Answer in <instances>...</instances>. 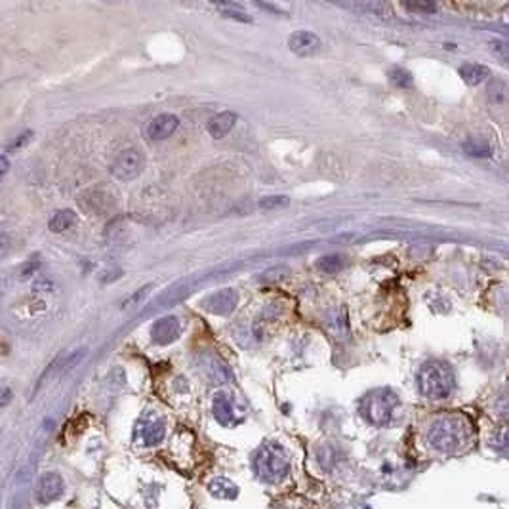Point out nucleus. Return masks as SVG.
<instances>
[{
    "label": "nucleus",
    "mask_w": 509,
    "mask_h": 509,
    "mask_svg": "<svg viewBox=\"0 0 509 509\" xmlns=\"http://www.w3.org/2000/svg\"><path fill=\"white\" fill-rule=\"evenodd\" d=\"M29 138H31V134H29V132H27V134H23V136H19V140L15 141L14 145H12V149H19V147H22V145H23V143H25V141L29 140Z\"/></svg>",
    "instance_id": "nucleus-22"
},
{
    "label": "nucleus",
    "mask_w": 509,
    "mask_h": 509,
    "mask_svg": "<svg viewBox=\"0 0 509 509\" xmlns=\"http://www.w3.org/2000/svg\"><path fill=\"white\" fill-rule=\"evenodd\" d=\"M418 385L428 398H446L456 387V378L446 362L433 361L421 366L418 372Z\"/></svg>",
    "instance_id": "nucleus-2"
},
{
    "label": "nucleus",
    "mask_w": 509,
    "mask_h": 509,
    "mask_svg": "<svg viewBox=\"0 0 509 509\" xmlns=\"http://www.w3.org/2000/svg\"><path fill=\"white\" fill-rule=\"evenodd\" d=\"M179 126V118L172 113H163L159 117L151 118L145 126V138L149 141H164L168 140L172 134L176 132Z\"/></svg>",
    "instance_id": "nucleus-5"
},
{
    "label": "nucleus",
    "mask_w": 509,
    "mask_h": 509,
    "mask_svg": "<svg viewBox=\"0 0 509 509\" xmlns=\"http://www.w3.org/2000/svg\"><path fill=\"white\" fill-rule=\"evenodd\" d=\"M179 330H181L179 321L170 315V317H163L156 321L153 328H151V336H153L156 344L166 346V344H172V341H176L179 338Z\"/></svg>",
    "instance_id": "nucleus-7"
},
{
    "label": "nucleus",
    "mask_w": 509,
    "mask_h": 509,
    "mask_svg": "<svg viewBox=\"0 0 509 509\" xmlns=\"http://www.w3.org/2000/svg\"><path fill=\"white\" fill-rule=\"evenodd\" d=\"M149 290H151V284H149V286H143L141 290H138V292H134V294L130 296L124 303H122V307L126 309V307H132V305H138V303H141L143 300H145V296L149 294Z\"/></svg>",
    "instance_id": "nucleus-19"
},
{
    "label": "nucleus",
    "mask_w": 509,
    "mask_h": 509,
    "mask_svg": "<svg viewBox=\"0 0 509 509\" xmlns=\"http://www.w3.org/2000/svg\"><path fill=\"white\" fill-rule=\"evenodd\" d=\"M395 403L397 401H395L391 393H380L378 397L370 398L369 412L372 416V420L378 421V423H384V421L389 420Z\"/></svg>",
    "instance_id": "nucleus-8"
},
{
    "label": "nucleus",
    "mask_w": 509,
    "mask_h": 509,
    "mask_svg": "<svg viewBox=\"0 0 509 509\" xmlns=\"http://www.w3.org/2000/svg\"><path fill=\"white\" fill-rule=\"evenodd\" d=\"M236 124V115L233 111H225L216 115L208 120V134L216 138V140H222L225 138Z\"/></svg>",
    "instance_id": "nucleus-9"
},
{
    "label": "nucleus",
    "mask_w": 509,
    "mask_h": 509,
    "mask_svg": "<svg viewBox=\"0 0 509 509\" xmlns=\"http://www.w3.org/2000/svg\"><path fill=\"white\" fill-rule=\"evenodd\" d=\"M464 151L469 156H477V159H488L492 155V147L479 138H469L467 141H464Z\"/></svg>",
    "instance_id": "nucleus-14"
},
{
    "label": "nucleus",
    "mask_w": 509,
    "mask_h": 509,
    "mask_svg": "<svg viewBox=\"0 0 509 509\" xmlns=\"http://www.w3.org/2000/svg\"><path fill=\"white\" fill-rule=\"evenodd\" d=\"M326 328L332 334V338L346 339L349 334V325H347L346 309H334L328 317H326Z\"/></svg>",
    "instance_id": "nucleus-10"
},
{
    "label": "nucleus",
    "mask_w": 509,
    "mask_h": 509,
    "mask_svg": "<svg viewBox=\"0 0 509 509\" xmlns=\"http://www.w3.org/2000/svg\"><path fill=\"white\" fill-rule=\"evenodd\" d=\"M214 8L223 15V17H231V19H236V22L243 23H250L252 15L244 10L243 6L239 4H233V2H222V4H214Z\"/></svg>",
    "instance_id": "nucleus-13"
},
{
    "label": "nucleus",
    "mask_w": 509,
    "mask_h": 509,
    "mask_svg": "<svg viewBox=\"0 0 509 509\" xmlns=\"http://www.w3.org/2000/svg\"><path fill=\"white\" fill-rule=\"evenodd\" d=\"M76 223V214H74L73 210H58V212H54L52 218H50V222H48V227L50 231L54 233H63L67 229H71Z\"/></svg>",
    "instance_id": "nucleus-12"
},
{
    "label": "nucleus",
    "mask_w": 509,
    "mask_h": 509,
    "mask_svg": "<svg viewBox=\"0 0 509 509\" xmlns=\"http://www.w3.org/2000/svg\"><path fill=\"white\" fill-rule=\"evenodd\" d=\"M8 172V159L6 155H2V176Z\"/></svg>",
    "instance_id": "nucleus-23"
},
{
    "label": "nucleus",
    "mask_w": 509,
    "mask_h": 509,
    "mask_svg": "<svg viewBox=\"0 0 509 509\" xmlns=\"http://www.w3.org/2000/svg\"><path fill=\"white\" fill-rule=\"evenodd\" d=\"M290 199L284 197V195H277V197H266L264 200H259V208H264V210H273V208H282L286 207Z\"/></svg>",
    "instance_id": "nucleus-17"
},
{
    "label": "nucleus",
    "mask_w": 509,
    "mask_h": 509,
    "mask_svg": "<svg viewBox=\"0 0 509 509\" xmlns=\"http://www.w3.org/2000/svg\"><path fill=\"white\" fill-rule=\"evenodd\" d=\"M473 437V428L469 420L460 414L443 416L431 426L428 439L431 446L444 454H456L462 452L469 444Z\"/></svg>",
    "instance_id": "nucleus-1"
},
{
    "label": "nucleus",
    "mask_w": 509,
    "mask_h": 509,
    "mask_svg": "<svg viewBox=\"0 0 509 509\" xmlns=\"http://www.w3.org/2000/svg\"><path fill=\"white\" fill-rule=\"evenodd\" d=\"M405 8L410 12H435V4H429V2H410V4H405Z\"/></svg>",
    "instance_id": "nucleus-20"
},
{
    "label": "nucleus",
    "mask_w": 509,
    "mask_h": 509,
    "mask_svg": "<svg viewBox=\"0 0 509 509\" xmlns=\"http://www.w3.org/2000/svg\"><path fill=\"white\" fill-rule=\"evenodd\" d=\"M496 410H498V414H502V416L509 418V395H503V397L498 398Z\"/></svg>",
    "instance_id": "nucleus-21"
},
{
    "label": "nucleus",
    "mask_w": 509,
    "mask_h": 509,
    "mask_svg": "<svg viewBox=\"0 0 509 509\" xmlns=\"http://www.w3.org/2000/svg\"><path fill=\"white\" fill-rule=\"evenodd\" d=\"M341 267H344V258H341V256H336V254H332V256H325V258L318 261V269L328 275L338 273Z\"/></svg>",
    "instance_id": "nucleus-16"
},
{
    "label": "nucleus",
    "mask_w": 509,
    "mask_h": 509,
    "mask_svg": "<svg viewBox=\"0 0 509 509\" xmlns=\"http://www.w3.org/2000/svg\"><path fill=\"white\" fill-rule=\"evenodd\" d=\"M145 166V159L140 149L130 147L124 149L120 155L113 161L111 174L117 177L118 181H132L134 177H138L143 172Z\"/></svg>",
    "instance_id": "nucleus-3"
},
{
    "label": "nucleus",
    "mask_w": 509,
    "mask_h": 509,
    "mask_svg": "<svg viewBox=\"0 0 509 509\" xmlns=\"http://www.w3.org/2000/svg\"><path fill=\"white\" fill-rule=\"evenodd\" d=\"M239 303V294L233 288H222L202 300V307L214 315H229Z\"/></svg>",
    "instance_id": "nucleus-4"
},
{
    "label": "nucleus",
    "mask_w": 509,
    "mask_h": 509,
    "mask_svg": "<svg viewBox=\"0 0 509 509\" xmlns=\"http://www.w3.org/2000/svg\"><path fill=\"white\" fill-rule=\"evenodd\" d=\"M460 74H462V79L467 84L479 86V84H483L490 76V69L480 65V63H465V65L460 67Z\"/></svg>",
    "instance_id": "nucleus-11"
},
{
    "label": "nucleus",
    "mask_w": 509,
    "mask_h": 509,
    "mask_svg": "<svg viewBox=\"0 0 509 509\" xmlns=\"http://www.w3.org/2000/svg\"><path fill=\"white\" fill-rule=\"evenodd\" d=\"M321 46H323L321 38L311 31H296L288 37V48L300 58H309L313 54H317Z\"/></svg>",
    "instance_id": "nucleus-6"
},
{
    "label": "nucleus",
    "mask_w": 509,
    "mask_h": 509,
    "mask_svg": "<svg viewBox=\"0 0 509 509\" xmlns=\"http://www.w3.org/2000/svg\"><path fill=\"white\" fill-rule=\"evenodd\" d=\"M492 446L496 451L502 452L503 456L509 458V426H503L492 437Z\"/></svg>",
    "instance_id": "nucleus-15"
},
{
    "label": "nucleus",
    "mask_w": 509,
    "mask_h": 509,
    "mask_svg": "<svg viewBox=\"0 0 509 509\" xmlns=\"http://www.w3.org/2000/svg\"><path fill=\"white\" fill-rule=\"evenodd\" d=\"M389 76H391L393 84H395V86H401V88H406V86L412 84V76H410V73H406L403 69H395V71H391Z\"/></svg>",
    "instance_id": "nucleus-18"
}]
</instances>
